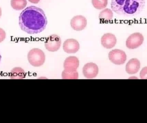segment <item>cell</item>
Listing matches in <instances>:
<instances>
[{"label": "cell", "mask_w": 147, "mask_h": 123, "mask_svg": "<svg viewBox=\"0 0 147 123\" xmlns=\"http://www.w3.org/2000/svg\"><path fill=\"white\" fill-rule=\"evenodd\" d=\"M140 77L142 79H147V67L142 69L140 73Z\"/></svg>", "instance_id": "cell-18"}, {"label": "cell", "mask_w": 147, "mask_h": 123, "mask_svg": "<svg viewBox=\"0 0 147 123\" xmlns=\"http://www.w3.org/2000/svg\"><path fill=\"white\" fill-rule=\"evenodd\" d=\"M1 54H0V62H1Z\"/></svg>", "instance_id": "cell-22"}, {"label": "cell", "mask_w": 147, "mask_h": 123, "mask_svg": "<svg viewBox=\"0 0 147 123\" xmlns=\"http://www.w3.org/2000/svg\"><path fill=\"white\" fill-rule=\"evenodd\" d=\"M109 59L111 62L117 65L123 64L127 60V55L123 51L115 49L109 53Z\"/></svg>", "instance_id": "cell-6"}, {"label": "cell", "mask_w": 147, "mask_h": 123, "mask_svg": "<svg viewBox=\"0 0 147 123\" xmlns=\"http://www.w3.org/2000/svg\"><path fill=\"white\" fill-rule=\"evenodd\" d=\"M144 38L142 33H135L129 37L126 41L127 48L130 49H137L143 44Z\"/></svg>", "instance_id": "cell-5"}, {"label": "cell", "mask_w": 147, "mask_h": 123, "mask_svg": "<svg viewBox=\"0 0 147 123\" xmlns=\"http://www.w3.org/2000/svg\"><path fill=\"white\" fill-rule=\"evenodd\" d=\"M146 0H111L112 10L119 15L134 16L144 9Z\"/></svg>", "instance_id": "cell-2"}, {"label": "cell", "mask_w": 147, "mask_h": 123, "mask_svg": "<svg viewBox=\"0 0 147 123\" xmlns=\"http://www.w3.org/2000/svg\"><path fill=\"white\" fill-rule=\"evenodd\" d=\"M71 28L78 31L84 30L87 25V20L83 15H77L74 17L70 21Z\"/></svg>", "instance_id": "cell-8"}, {"label": "cell", "mask_w": 147, "mask_h": 123, "mask_svg": "<svg viewBox=\"0 0 147 123\" xmlns=\"http://www.w3.org/2000/svg\"><path fill=\"white\" fill-rule=\"evenodd\" d=\"M25 76V71L20 67H15L10 72V77L11 79H23Z\"/></svg>", "instance_id": "cell-14"}, {"label": "cell", "mask_w": 147, "mask_h": 123, "mask_svg": "<svg viewBox=\"0 0 147 123\" xmlns=\"http://www.w3.org/2000/svg\"><path fill=\"white\" fill-rule=\"evenodd\" d=\"M101 41L102 45L108 49L114 48L117 43L116 37L115 35L111 33L104 34L101 38Z\"/></svg>", "instance_id": "cell-10"}, {"label": "cell", "mask_w": 147, "mask_h": 123, "mask_svg": "<svg viewBox=\"0 0 147 123\" xmlns=\"http://www.w3.org/2000/svg\"><path fill=\"white\" fill-rule=\"evenodd\" d=\"M63 79H78V73L77 71L74 72H68L64 70L62 74Z\"/></svg>", "instance_id": "cell-17"}, {"label": "cell", "mask_w": 147, "mask_h": 123, "mask_svg": "<svg viewBox=\"0 0 147 123\" xmlns=\"http://www.w3.org/2000/svg\"><path fill=\"white\" fill-rule=\"evenodd\" d=\"M79 65V61L76 57H69L65 59L64 62V70L68 72L77 71Z\"/></svg>", "instance_id": "cell-11"}, {"label": "cell", "mask_w": 147, "mask_h": 123, "mask_svg": "<svg viewBox=\"0 0 147 123\" xmlns=\"http://www.w3.org/2000/svg\"><path fill=\"white\" fill-rule=\"evenodd\" d=\"M11 6L16 10H21L24 9L26 6V0H11Z\"/></svg>", "instance_id": "cell-15"}, {"label": "cell", "mask_w": 147, "mask_h": 123, "mask_svg": "<svg viewBox=\"0 0 147 123\" xmlns=\"http://www.w3.org/2000/svg\"><path fill=\"white\" fill-rule=\"evenodd\" d=\"M6 33L4 30L0 27V43L4 41L6 38Z\"/></svg>", "instance_id": "cell-19"}, {"label": "cell", "mask_w": 147, "mask_h": 123, "mask_svg": "<svg viewBox=\"0 0 147 123\" xmlns=\"http://www.w3.org/2000/svg\"><path fill=\"white\" fill-rule=\"evenodd\" d=\"M62 40L59 36L53 34L49 36L45 43L46 49L50 52H56L61 47Z\"/></svg>", "instance_id": "cell-4"}, {"label": "cell", "mask_w": 147, "mask_h": 123, "mask_svg": "<svg viewBox=\"0 0 147 123\" xmlns=\"http://www.w3.org/2000/svg\"><path fill=\"white\" fill-rule=\"evenodd\" d=\"M92 3L95 8L101 10L107 7L108 0H92Z\"/></svg>", "instance_id": "cell-16"}, {"label": "cell", "mask_w": 147, "mask_h": 123, "mask_svg": "<svg viewBox=\"0 0 147 123\" xmlns=\"http://www.w3.org/2000/svg\"><path fill=\"white\" fill-rule=\"evenodd\" d=\"M30 2L32 3H34V4H37L39 2L40 0H28Z\"/></svg>", "instance_id": "cell-20"}, {"label": "cell", "mask_w": 147, "mask_h": 123, "mask_svg": "<svg viewBox=\"0 0 147 123\" xmlns=\"http://www.w3.org/2000/svg\"><path fill=\"white\" fill-rule=\"evenodd\" d=\"M2 15V10L1 8L0 7V18H1V16Z\"/></svg>", "instance_id": "cell-21"}, {"label": "cell", "mask_w": 147, "mask_h": 123, "mask_svg": "<svg viewBox=\"0 0 147 123\" xmlns=\"http://www.w3.org/2000/svg\"><path fill=\"white\" fill-rule=\"evenodd\" d=\"M140 68V62L136 58L129 60L126 64V71L129 74H136Z\"/></svg>", "instance_id": "cell-12"}, {"label": "cell", "mask_w": 147, "mask_h": 123, "mask_svg": "<svg viewBox=\"0 0 147 123\" xmlns=\"http://www.w3.org/2000/svg\"><path fill=\"white\" fill-rule=\"evenodd\" d=\"M113 15L112 10L109 8L105 9L99 13V19L101 22H107L113 19Z\"/></svg>", "instance_id": "cell-13"}, {"label": "cell", "mask_w": 147, "mask_h": 123, "mask_svg": "<svg viewBox=\"0 0 147 123\" xmlns=\"http://www.w3.org/2000/svg\"><path fill=\"white\" fill-rule=\"evenodd\" d=\"M47 19L45 12L34 6L27 7L19 16V25L23 31L29 34L40 33L45 29Z\"/></svg>", "instance_id": "cell-1"}, {"label": "cell", "mask_w": 147, "mask_h": 123, "mask_svg": "<svg viewBox=\"0 0 147 123\" xmlns=\"http://www.w3.org/2000/svg\"><path fill=\"white\" fill-rule=\"evenodd\" d=\"M98 73V68L96 64L90 62L85 64L83 67V74L84 76L87 79H92L97 75Z\"/></svg>", "instance_id": "cell-7"}, {"label": "cell", "mask_w": 147, "mask_h": 123, "mask_svg": "<svg viewBox=\"0 0 147 123\" xmlns=\"http://www.w3.org/2000/svg\"><path fill=\"white\" fill-rule=\"evenodd\" d=\"M28 60L29 63L34 67H40L45 61V55L43 51L39 49H32L28 54Z\"/></svg>", "instance_id": "cell-3"}, {"label": "cell", "mask_w": 147, "mask_h": 123, "mask_svg": "<svg viewBox=\"0 0 147 123\" xmlns=\"http://www.w3.org/2000/svg\"><path fill=\"white\" fill-rule=\"evenodd\" d=\"M80 48L79 43L77 40L73 39H67L63 45V49L65 52L68 54L77 53Z\"/></svg>", "instance_id": "cell-9"}]
</instances>
